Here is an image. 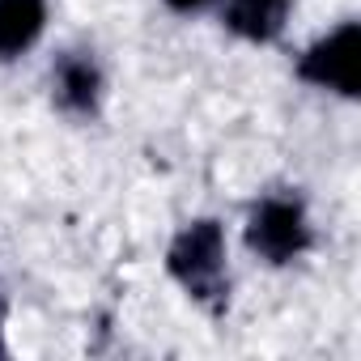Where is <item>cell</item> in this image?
<instances>
[{"label":"cell","mask_w":361,"mask_h":361,"mask_svg":"<svg viewBox=\"0 0 361 361\" xmlns=\"http://www.w3.org/2000/svg\"><path fill=\"white\" fill-rule=\"evenodd\" d=\"M357 43H361V26L357 22H340L327 39L306 47V56L298 60V77L306 85L357 98Z\"/></svg>","instance_id":"cell-3"},{"label":"cell","mask_w":361,"mask_h":361,"mask_svg":"<svg viewBox=\"0 0 361 361\" xmlns=\"http://www.w3.org/2000/svg\"><path fill=\"white\" fill-rule=\"evenodd\" d=\"M289 5L293 0H221V18L247 43H272L285 30Z\"/></svg>","instance_id":"cell-5"},{"label":"cell","mask_w":361,"mask_h":361,"mask_svg":"<svg viewBox=\"0 0 361 361\" xmlns=\"http://www.w3.org/2000/svg\"><path fill=\"white\" fill-rule=\"evenodd\" d=\"M47 26V0H0V60H13Z\"/></svg>","instance_id":"cell-6"},{"label":"cell","mask_w":361,"mask_h":361,"mask_svg":"<svg viewBox=\"0 0 361 361\" xmlns=\"http://www.w3.org/2000/svg\"><path fill=\"white\" fill-rule=\"evenodd\" d=\"M247 247L268 264H289L310 247V221L302 200L293 196H268L255 204L247 221Z\"/></svg>","instance_id":"cell-2"},{"label":"cell","mask_w":361,"mask_h":361,"mask_svg":"<svg viewBox=\"0 0 361 361\" xmlns=\"http://www.w3.org/2000/svg\"><path fill=\"white\" fill-rule=\"evenodd\" d=\"M166 268L200 306L221 310L230 293V276H226V234L217 221L204 217V221H192L188 230H178V238L166 251Z\"/></svg>","instance_id":"cell-1"},{"label":"cell","mask_w":361,"mask_h":361,"mask_svg":"<svg viewBox=\"0 0 361 361\" xmlns=\"http://www.w3.org/2000/svg\"><path fill=\"white\" fill-rule=\"evenodd\" d=\"M51 90L68 115H94L102 102V73L85 51H64L51 68Z\"/></svg>","instance_id":"cell-4"},{"label":"cell","mask_w":361,"mask_h":361,"mask_svg":"<svg viewBox=\"0 0 361 361\" xmlns=\"http://www.w3.org/2000/svg\"><path fill=\"white\" fill-rule=\"evenodd\" d=\"M166 5L174 9V13H196V9H204L209 0H166Z\"/></svg>","instance_id":"cell-7"},{"label":"cell","mask_w":361,"mask_h":361,"mask_svg":"<svg viewBox=\"0 0 361 361\" xmlns=\"http://www.w3.org/2000/svg\"><path fill=\"white\" fill-rule=\"evenodd\" d=\"M0 357H5V336H0Z\"/></svg>","instance_id":"cell-8"}]
</instances>
